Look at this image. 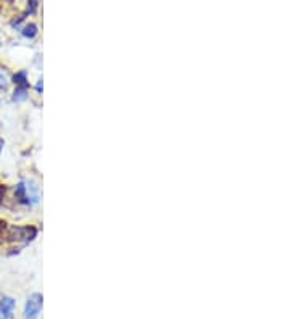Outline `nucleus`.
Wrapping results in <instances>:
<instances>
[{
  "label": "nucleus",
  "instance_id": "obj_4",
  "mask_svg": "<svg viewBox=\"0 0 290 319\" xmlns=\"http://www.w3.org/2000/svg\"><path fill=\"white\" fill-rule=\"evenodd\" d=\"M13 81L16 84V87H25L29 89V83H28V73L26 71H20L13 76Z\"/></svg>",
  "mask_w": 290,
  "mask_h": 319
},
{
  "label": "nucleus",
  "instance_id": "obj_11",
  "mask_svg": "<svg viewBox=\"0 0 290 319\" xmlns=\"http://www.w3.org/2000/svg\"><path fill=\"white\" fill-rule=\"evenodd\" d=\"M2 149H4V141L0 139V152H2Z\"/></svg>",
  "mask_w": 290,
  "mask_h": 319
},
{
  "label": "nucleus",
  "instance_id": "obj_6",
  "mask_svg": "<svg viewBox=\"0 0 290 319\" xmlns=\"http://www.w3.org/2000/svg\"><path fill=\"white\" fill-rule=\"evenodd\" d=\"M36 34H37V26L36 25H28L25 29H23V36H25V37L32 39L34 36H36Z\"/></svg>",
  "mask_w": 290,
  "mask_h": 319
},
{
  "label": "nucleus",
  "instance_id": "obj_1",
  "mask_svg": "<svg viewBox=\"0 0 290 319\" xmlns=\"http://www.w3.org/2000/svg\"><path fill=\"white\" fill-rule=\"evenodd\" d=\"M2 237H5V241L8 242H31L36 238L37 229L34 226H7L0 231Z\"/></svg>",
  "mask_w": 290,
  "mask_h": 319
},
{
  "label": "nucleus",
  "instance_id": "obj_3",
  "mask_svg": "<svg viewBox=\"0 0 290 319\" xmlns=\"http://www.w3.org/2000/svg\"><path fill=\"white\" fill-rule=\"evenodd\" d=\"M15 306H16V302L11 297L0 298V319H13Z\"/></svg>",
  "mask_w": 290,
  "mask_h": 319
},
{
  "label": "nucleus",
  "instance_id": "obj_8",
  "mask_svg": "<svg viewBox=\"0 0 290 319\" xmlns=\"http://www.w3.org/2000/svg\"><path fill=\"white\" fill-rule=\"evenodd\" d=\"M4 193H5V187L0 186V208H2V198H4Z\"/></svg>",
  "mask_w": 290,
  "mask_h": 319
},
{
  "label": "nucleus",
  "instance_id": "obj_9",
  "mask_svg": "<svg viewBox=\"0 0 290 319\" xmlns=\"http://www.w3.org/2000/svg\"><path fill=\"white\" fill-rule=\"evenodd\" d=\"M37 92H42V81H39L37 84Z\"/></svg>",
  "mask_w": 290,
  "mask_h": 319
},
{
  "label": "nucleus",
  "instance_id": "obj_10",
  "mask_svg": "<svg viewBox=\"0 0 290 319\" xmlns=\"http://www.w3.org/2000/svg\"><path fill=\"white\" fill-rule=\"evenodd\" d=\"M5 224H7L5 221H0V231H2V229H4V227H5Z\"/></svg>",
  "mask_w": 290,
  "mask_h": 319
},
{
  "label": "nucleus",
  "instance_id": "obj_7",
  "mask_svg": "<svg viewBox=\"0 0 290 319\" xmlns=\"http://www.w3.org/2000/svg\"><path fill=\"white\" fill-rule=\"evenodd\" d=\"M7 87H8V79L4 70H0V90H7Z\"/></svg>",
  "mask_w": 290,
  "mask_h": 319
},
{
  "label": "nucleus",
  "instance_id": "obj_2",
  "mask_svg": "<svg viewBox=\"0 0 290 319\" xmlns=\"http://www.w3.org/2000/svg\"><path fill=\"white\" fill-rule=\"evenodd\" d=\"M42 310V295L34 293L28 298L25 306V319H36Z\"/></svg>",
  "mask_w": 290,
  "mask_h": 319
},
{
  "label": "nucleus",
  "instance_id": "obj_5",
  "mask_svg": "<svg viewBox=\"0 0 290 319\" xmlns=\"http://www.w3.org/2000/svg\"><path fill=\"white\" fill-rule=\"evenodd\" d=\"M26 97H28V89H25V87H16L13 100L15 102H23V100H26Z\"/></svg>",
  "mask_w": 290,
  "mask_h": 319
}]
</instances>
